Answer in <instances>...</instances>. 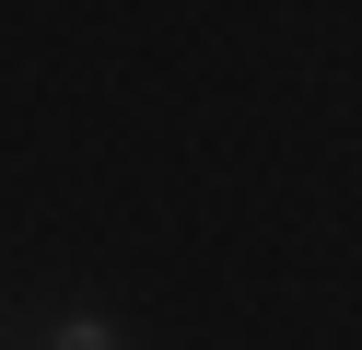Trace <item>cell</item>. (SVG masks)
Wrapping results in <instances>:
<instances>
[{"instance_id": "cell-1", "label": "cell", "mask_w": 362, "mask_h": 350, "mask_svg": "<svg viewBox=\"0 0 362 350\" xmlns=\"http://www.w3.org/2000/svg\"><path fill=\"white\" fill-rule=\"evenodd\" d=\"M47 350H129V339H117V327H105V315H71V327H59Z\"/></svg>"}]
</instances>
